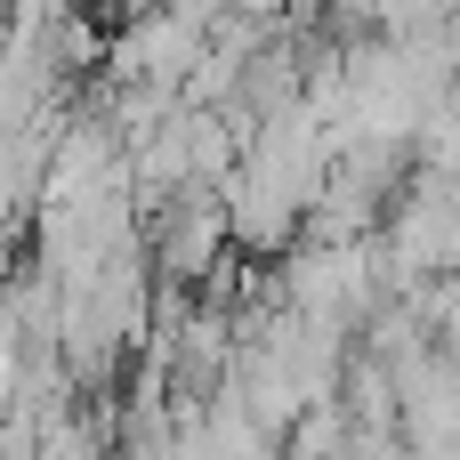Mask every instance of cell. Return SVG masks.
I'll return each mask as SVG.
<instances>
[{"instance_id": "6da1fadb", "label": "cell", "mask_w": 460, "mask_h": 460, "mask_svg": "<svg viewBox=\"0 0 460 460\" xmlns=\"http://www.w3.org/2000/svg\"><path fill=\"white\" fill-rule=\"evenodd\" d=\"M243 8H275V0H243Z\"/></svg>"}]
</instances>
